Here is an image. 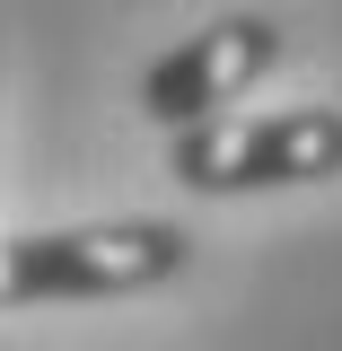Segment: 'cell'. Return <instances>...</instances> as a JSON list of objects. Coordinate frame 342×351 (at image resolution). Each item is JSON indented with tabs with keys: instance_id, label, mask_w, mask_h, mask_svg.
I'll return each instance as SVG.
<instances>
[{
	"instance_id": "cell-1",
	"label": "cell",
	"mask_w": 342,
	"mask_h": 351,
	"mask_svg": "<svg viewBox=\"0 0 342 351\" xmlns=\"http://www.w3.org/2000/svg\"><path fill=\"white\" fill-rule=\"evenodd\" d=\"M193 237L175 219H88V228H27L0 237V316L62 299H132L175 281Z\"/></svg>"
},
{
	"instance_id": "cell-2",
	"label": "cell",
	"mask_w": 342,
	"mask_h": 351,
	"mask_svg": "<svg viewBox=\"0 0 342 351\" xmlns=\"http://www.w3.org/2000/svg\"><path fill=\"white\" fill-rule=\"evenodd\" d=\"M167 176L184 193H281L342 176V106H272V114H219L167 141Z\"/></svg>"
},
{
	"instance_id": "cell-3",
	"label": "cell",
	"mask_w": 342,
	"mask_h": 351,
	"mask_svg": "<svg viewBox=\"0 0 342 351\" xmlns=\"http://www.w3.org/2000/svg\"><path fill=\"white\" fill-rule=\"evenodd\" d=\"M272 62H281V18H272V9H228V18L193 27L175 53H158V62L141 71V114L167 132V141L175 132H202V123H219Z\"/></svg>"
}]
</instances>
